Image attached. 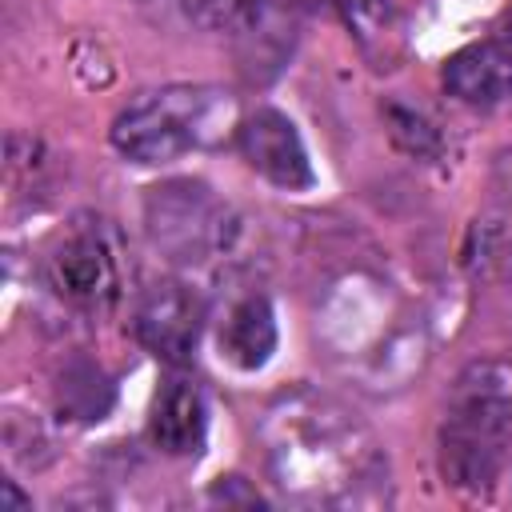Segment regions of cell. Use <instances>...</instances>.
<instances>
[{
  "instance_id": "6da1fadb",
  "label": "cell",
  "mask_w": 512,
  "mask_h": 512,
  "mask_svg": "<svg viewBox=\"0 0 512 512\" xmlns=\"http://www.w3.org/2000/svg\"><path fill=\"white\" fill-rule=\"evenodd\" d=\"M256 436L276 492L300 508H384L392 464L380 436L332 392L312 384L280 388Z\"/></svg>"
},
{
  "instance_id": "7a4b0ae2",
  "label": "cell",
  "mask_w": 512,
  "mask_h": 512,
  "mask_svg": "<svg viewBox=\"0 0 512 512\" xmlns=\"http://www.w3.org/2000/svg\"><path fill=\"white\" fill-rule=\"evenodd\" d=\"M512 464V364L472 360L448 384L436 424V468L448 488L488 492Z\"/></svg>"
},
{
  "instance_id": "3957f363",
  "label": "cell",
  "mask_w": 512,
  "mask_h": 512,
  "mask_svg": "<svg viewBox=\"0 0 512 512\" xmlns=\"http://www.w3.org/2000/svg\"><path fill=\"white\" fill-rule=\"evenodd\" d=\"M232 120V104L216 88L168 84L140 92L112 120V148L132 164H172L192 148L212 144Z\"/></svg>"
},
{
  "instance_id": "277c9868",
  "label": "cell",
  "mask_w": 512,
  "mask_h": 512,
  "mask_svg": "<svg viewBox=\"0 0 512 512\" xmlns=\"http://www.w3.org/2000/svg\"><path fill=\"white\" fill-rule=\"evenodd\" d=\"M44 280L68 308L108 312L124 292L120 232L104 216H72L44 248Z\"/></svg>"
},
{
  "instance_id": "5b68a950",
  "label": "cell",
  "mask_w": 512,
  "mask_h": 512,
  "mask_svg": "<svg viewBox=\"0 0 512 512\" xmlns=\"http://www.w3.org/2000/svg\"><path fill=\"white\" fill-rule=\"evenodd\" d=\"M144 228L160 256H168L172 264H204L228 252L236 236L228 204L204 180H168L148 188Z\"/></svg>"
},
{
  "instance_id": "8992f818",
  "label": "cell",
  "mask_w": 512,
  "mask_h": 512,
  "mask_svg": "<svg viewBox=\"0 0 512 512\" xmlns=\"http://www.w3.org/2000/svg\"><path fill=\"white\" fill-rule=\"evenodd\" d=\"M204 320H208V308L184 280H156L136 300L132 332H136L140 348H148L156 360L180 368L192 360Z\"/></svg>"
},
{
  "instance_id": "52a82bcc",
  "label": "cell",
  "mask_w": 512,
  "mask_h": 512,
  "mask_svg": "<svg viewBox=\"0 0 512 512\" xmlns=\"http://www.w3.org/2000/svg\"><path fill=\"white\" fill-rule=\"evenodd\" d=\"M460 256L480 280H512V148L492 156L488 188L464 232Z\"/></svg>"
},
{
  "instance_id": "ba28073f",
  "label": "cell",
  "mask_w": 512,
  "mask_h": 512,
  "mask_svg": "<svg viewBox=\"0 0 512 512\" xmlns=\"http://www.w3.org/2000/svg\"><path fill=\"white\" fill-rule=\"evenodd\" d=\"M236 152L244 164L264 176L276 188H308L312 184V160L296 132V124L280 108H256L236 124Z\"/></svg>"
},
{
  "instance_id": "9c48e42d",
  "label": "cell",
  "mask_w": 512,
  "mask_h": 512,
  "mask_svg": "<svg viewBox=\"0 0 512 512\" xmlns=\"http://www.w3.org/2000/svg\"><path fill=\"white\" fill-rule=\"evenodd\" d=\"M204 432H208V400L200 384L188 376H168L148 404V424H144L148 444L164 456H196L204 448Z\"/></svg>"
},
{
  "instance_id": "30bf717a",
  "label": "cell",
  "mask_w": 512,
  "mask_h": 512,
  "mask_svg": "<svg viewBox=\"0 0 512 512\" xmlns=\"http://www.w3.org/2000/svg\"><path fill=\"white\" fill-rule=\"evenodd\" d=\"M444 92L468 108H496L512 96V48L504 40L464 44L444 60Z\"/></svg>"
},
{
  "instance_id": "8fae6325",
  "label": "cell",
  "mask_w": 512,
  "mask_h": 512,
  "mask_svg": "<svg viewBox=\"0 0 512 512\" xmlns=\"http://www.w3.org/2000/svg\"><path fill=\"white\" fill-rule=\"evenodd\" d=\"M216 348L240 372H256L268 364V356L276 352V316L264 292L228 300L224 316L216 320Z\"/></svg>"
},
{
  "instance_id": "7c38bea8",
  "label": "cell",
  "mask_w": 512,
  "mask_h": 512,
  "mask_svg": "<svg viewBox=\"0 0 512 512\" xmlns=\"http://www.w3.org/2000/svg\"><path fill=\"white\" fill-rule=\"evenodd\" d=\"M56 400H60V412L72 420H104L112 404V384L96 364H72L56 384Z\"/></svg>"
},
{
  "instance_id": "4fadbf2b",
  "label": "cell",
  "mask_w": 512,
  "mask_h": 512,
  "mask_svg": "<svg viewBox=\"0 0 512 512\" xmlns=\"http://www.w3.org/2000/svg\"><path fill=\"white\" fill-rule=\"evenodd\" d=\"M184 16L204 32H232L240 36L264 8V0H180Z\"/></svg>"
},
{
  "instance_id": "5bb4252c",
  "label": "cell",
  "mask_w": 512,
  "mask_h": 512,
  "mask_svg": "<svg viewBox=\"0 0 512 512\" xmlns=\"http://www.w3.org/2000/svg\"><path fill=\"white\" fill-rule=\"evenodd\" d=\"M20 504H32V500H24V496L16 492V484H12V480H4V504H0V508H4V512H12V508H20Z\"/></svg>"
},
{
  "instance_id": "9a60e30c",
  "label": "cell",
  "mask_w": 512,
  "mask_h": 512,
  "mask_svg": "<svg viewBox=\"0 0 512 512\" xmlns=\"http://www.w3.org/2000/svg\"><path fill=\"white\" fill-rule=\"evenodd\" d=\"M500 36H504V44L512 48V4H508V12L500 16Z\"/></svg>"
}]
</instances>
